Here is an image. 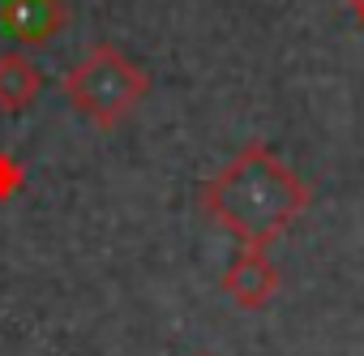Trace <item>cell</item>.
I'll return each mask as SVG.
<instances>
[{
  "label": "cell",
  "mask_w": 364,
  "mask_h": 356,
  "mask_svg": "<svg viewBox=\"0 0 364 356\" xmlns=\"http://www.w3.org/2000/svg\"><path fill=\"white\" fill-rule=\"evenodd\" d=\"M202 211L240 245L266 249L309 211V185L266 142H249L206 181Z\"/></svg>",
  "instance_id": "6da1fadb"
},
{
  "label": "cell",
  "mask_w": 364,
  "mask_h": 356,
  "mask_svg": "<svg viewBox=\"0 0 364 356\" xmlns=\"http://www.w3.org/2000/svg\"><path fill=\"white\" fill-rule=\"evenodd\" d=\"M60 95L99 129H116L146 95H150V73L129 61L116 43H95L60 82Z\"/></svg>",
  "instance_id": "7a4b0ae2"
},
{
  "label": "cell",
  "mask_w": 364,
  "mask_h": 356,
  "mask_svg": "<svg viewBox=\"0 0 364 356\" xmlns=\"http://www.w3.org/2000/svg\"><path fill=\"white\" fill-rule=\"evenodd\" d=\"M219 288H223V296H228L236 309H266L270 296H274V288H279V271H274V262L266 258V249L240 245V253L228 262Z\"/></svg>",
  "instance_id": "3957f363"
},
{
  "label": "cell",
  "mask_w": 364,
  "mask_h": 356,
  "mask_svg": "<svg viewBox=\"0 0 364 356\" xmlns=\"http://www.w3.org/2000/svg\"><path fill=\"white\" fill-rule=\"evenodd\" d=\"M0 22L14 31L18 43L48 48L69 26V5L65 0H5L0 5Z\"/></svg>",
  "instance_id": "277c9868"
},
{
  "label": "cell",
  "mask_w": 364,
  "mask_h": 356,
  "mask_svg": "<svg viewBox=\"0 0 364 356\" xmlns=\"http://www.w3.org/2000/svg\"><path fill=\"white\" fill-rule=\"evenodd\" d=\"M43 90V73L18 48L0 52V112H26Z\"/></svg>",
  "instance_id": "5b68a950"
},
{
  "label": "cell",
  "mask_w": 364,
  "mask_h": 356,
  "mask_svg": "<svg viewBox=\"0 0 364 356\" xmlns=\"http://www.w3.org/2000/svg\"><path fill=\"white\" fill-rule=\"evenodd\" d=\"M18 181H22V167H18L9 155H0V198H9V194L18 189Z\"/></svg>",
  "instance_id": "8992f818"
},
{
  "label": "cell",
  "mask_w": 364,
  "mask_h": 356,
  "mask_svg": "<svg viewBox=\"0 0 364 356\" xmlns=\"http://www.w3.org/2000/svg\"><path fill=\"white\" fill-rule=\"evenodd\" d=\"M347 5H351V14H355V22L364 26V0H347Z\"/></svg>",
  "instance_id": "52a82bcc"
},
{
  "label": "cell",
  "mask_w": 364,
  "mask_h": 356,
  "mask_svg": "<svg viewBox=\"0 0 364 356\" xmlns=\"http://www.w3.org/2000/svg\"><path fill=\"white\" fill-rule=\"evenodd\" d=\"M198 356H206V352H198Z\"/></svg>",
  "instance_id": "ba28073f"
}]
</instances>
